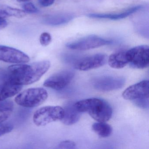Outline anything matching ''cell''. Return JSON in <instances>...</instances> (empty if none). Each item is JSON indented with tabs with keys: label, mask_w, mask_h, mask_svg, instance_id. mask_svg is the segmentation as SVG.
Instances as JSON below:
<instances>
[{
	"label": "cell",
	"mask_w": 149,
	"mask_h": 149,
	"mask_svg": "<svg viewBox=\"0 0 149 149\" xmlns=\"http://www.w3.org/2000/svg\"><path fill=\"white\" fill-rule=\"evenodd\" d=\"M50 67L48 61L12 65L8 68L5 81L21 86L32 84L39 81Z\"/></svg>",
	"instance_id": "6da1fadb"
},
{
	"label": "cell",
	"mask_w": 149,
	"mask_h": 149,
	"mask_svg": "<svg viewBox=\"0 0 149 149\" xmlns=\"http://www.w3.org/2000/svg\"><path fill=\"white\" fill-rule=\"evenodd\" d=\"M75 105L79 111L87 112L97 122H107L112 116L111 106L101 98L94 97L84 99L75 103Z\"/></svg>",
	"instance_id": "7a4b0ae2"
},
{
	"label": "cell",
	"mask_w": 149,
	"mask_h": 149,
	"mask_svg": "<svg viewBox=\"0 0 149 149\" xmlns=\"http://www.w3.org/2000/svg\"><path fill=\"white\" fill-rule=\"evenodd\" d=\"M48 96L47 92L42 88H31L18 94L15 97V102L22 107L34 108L42 104Z\"/></svg>",
	"instance_id": "3957f363"
},
{
	"label": "cell",
	"mask_w": 149,
	"mask_h": 149,
	"mask_svg": "<svg viewBox=\"0 0 149 149\" xmlns=\"http://www.w3.org/2000/svg\"><path fill=\"white\" fill-rule=\"evenodd\" d=\"M63 108L59 106H47L37 109L34 113L33 121L36 125L43 126L63 118Z\"/></svg>",
	"instance_id": "277c9868"
},
{
	"label": "cell",
	"mask_w": 149,
	"mask_h": 149,
	"mask_svg": "<svg viewBox=\"0 0 149 149\" xmlns=\"http://www.w3.org/2000/svg\"><path fill=\"white\" fill-rule=\"evenodd\" d=\"M128 64L135 69H144L149 64V48L147 45L134 47L126 51Z\"/></svg>",
	"instance_id": "5b68a950"
},
{
	"label": "cell",
	"mask_w": 149,
	"mask_h": 149,
	"mask_svg": "<svg viewBox=\"0 0 149 149\" xmlns=\"http://www.w3.org/2000/svg\"><path fill=\"white\" fill-rule=\"evenodd\" d=\"M113 43L112 40L104 39L97 36L90 35L67 43L66 47L73 50L84 51L111 45Z\"/></svg>",
	"instance_id": "8992f818"
},
{
	"label": "cell",
	"mask_w": 149,
	"mask_h": 149,
	"mask_svg": "<svg viewBox=\"0 0 149 149\" xmlns=\"http://www.w3.org/2000/svg\"><path fill=\"white\" fill-rule=\"evenodd\" d=\"M74 76V72L72 70H62L49 77L44 82L43 86L55 90H61L70 83Z\"/></svg>",
	"instance_id": "52a82bcc"
},
{
	"label": "cell",
	"mask_w": 149,
	"mask_h": 149,
	"mask_svg": "<svg viewBox=\"0 0 149 149\" xmlns=\"http://www.w3.org/2000/svg\"><path fill=\"white\" fill-rule=\"evenodd\" d=\"M125 79L121 77L102 76L94 79L93 85L97 90L102 92L119 89L123 87Z\"/></svg>",
	"instance_id": "ba28073f"
},
{
	"label": "cell",
	"mask_w": 149,
	"mask_h": 149,
	"mask_svg": "<svg viewBox=\"0 0 149 149\" xmlns=\"http://www.w3.org/2000/svg\"><path fill=\"white\" fill-rule=\"evenodd\" d=\"M108 61L106 55L97 54L82 58L75 63L74 68L81 71L97 68L105 65Z\"/></svg>",
	"instance_id": "9c48e42d"
},
{
	"label": "cell",
	"mask_w": 149,
	"mask_h": 149,
	"mask_svg": "<svg viewBox=\"0 0 149 149\" xmlns=\"http://www.w3.org/2000/svg\"><path fill=\"white\" fill-rule=\"evenodd\" d=\"M0 61L9 63H24L29 62L30 58L19 49L0 45Z\"/></svg>",
	"instance_id": "30bf717a"
},
{
	"label": "cell",
	"mask_w": 149,
	"mask_h": 149,
	"mask_svg": "<svg viewBox=\"0 0 149 149\" xmlns=\"http://www.w3.org/2000/svg\"><path fill=\"white\" fill-rule=\"evenodd\" d=\"M149 81L143 80L127 88L122 95L124 99L132 101L149 97Z\"/></svg>",
	"instance_id": "8fae6325"
},
{
	"label": "cell",
	"mask_w": 149,
	"mask_h": 149,
	"mask_svg": "<svg viewBox=\"0 0 149 149\" xmlns=\"http://www.w3.org/2000/svg\"><path fill=\"white\" fill-rule=\"evenodd\" d=\"M75 103L69 101L65 104L63 107L64 115L61 121L66 125H72L76 123L81 117L82 113L77 109Z\"/></svg>",
	"instance_id": "7c38bea8"
},
{
	"label": "cell",
	"mask_w": 149,
	"mask_h": 149,
	"mask_svg": "<svg viewBox=\"0 0 149 149\" xmlns=\"http://www.w3.org/2000/svg\"><path fill=\"white\" fill-rule=\"evenodd\" d=\"M142 8H143V6L139 5V6H137L131 8L123 13L115 14H89L87 15V16L89 18H94V19H109L117 20L125 19L128 16H130L131 15L139 11Z\"/></svg>",
	"instance_id": "4fadbf2b"
},
{
	"label": "cell",
	"mask_w": 149,
	"mask_h": 149,
	"mask_svg": "<svg viewBox=\"0 0 149 149\" xmlns=\"http://www.w3.org/2000/svg\"><path fill=\"white\" fill-rule=\"evenodd\" d=\"M22 86L13 84L7 81H4L0 84V101H4L19 93Z\"/></svg>",
	"instance_id": "5bb4252c"
},
{
	"label": "cell",
	"mask_w": 149,
	"mask_h": 149,
	"mask_svg": "<svg viewBox=\"0 0 149 149\" xmlns=\"http://www.w3.org/2000/svg\"><path fill=\"white\" fill-rule=\"evenodd\" d=\"M110 67L114 69H121L128 64L126 56V51H119L110 56L108 59Z\"/></svg>",
	"instance_id": "9a60e30c"
},
{
	"label": "cell",
	"mask_w": 149,
	"mask_h": 149,
	"mask_svg": "<svg viewBox=\"0 0 149 149\" xmlns=\"http://www.w3.org/2000/svg\"><path fill=\"white\" fill-rule=\"evenodd\" d=\"M26 15L25 11L9 6L0 4V18L5 19L8 17L22 18Z\"/></svg>",
	"instance_id": "2e32d148"
},
{
	"label": "cell",
	"mask_w": 149,
	"mask_h": 149,
	"mask_svg": "<svg viewBox=\"0 0 149 149\" xmlns=\"http://www.w3.org/2000/svg\"><path fill=\"white\" fill-rule=\"evenodd\" d=\"M74 18V16L72 14H61L49 16L47 18V22L52 26H59L68 23Z\"/></svg>",
	"instance_id": "e0dca14e"
},
{
	"label": "cell",
	"mask_w": 149,
	"mask_h": 149,
	"mask_svg": "<svg viewBox=\"0 0 149 149\" xmlns=\"http://www.w3.org/2000/svg\"><path fill=\"white\" fill-rule=\"evenodd\" d=\"M92 129L99 137L107 138L111 135L112 127L105 122H98L93 124Z\"/></svg>",
	"instance_id": "ac0fdd59"
},
{
	"label": "cell",
	"mask_w": 149,
	"mask_h": 149,
	"mask_svg": "<svg viewBox=\"0 0 149 149\" xmlns=\"http://www.w3.org/2000/svg\"><path fill=\"white\" fill-rule=\"evenodd\" d=\"M13 110L14 103L12 101H0V123L8 119Z\"/></svg>",
	"instance_id": "d6986e66"
},
{
	"label": "cell",
	"mask_w": 149,
	"mask_h": 149,
	"mask_svg": "<svg viewBox=\"0 0 149 149\" xmlns=\"http://www.w3.org/2000/svg\"><path fill=\"white\" fill-rule=\"evenodd\" d=\"M14 126L13 124L10 123L3 122L0 123V137L5 134L11 132Z\"/></svg>",
	"instance_id": "ffe728a7"
},
{
	"label": "cell",
	"mask_w": 149,
	"mask_h": 149,
	"mask_svg": "<svg viewBox=\"0 0 149 149\" xmlns=\"http://www.w3.org/2000/svg\"><path fill=\"white\" fill-rule=\"evenodd\" d=\"M51 41H52V37L51 35L50 34L47 32L42 33L40 36V42L41 44L44 47H46L49 45Z\"/></svg>",
	"instance_id": "44dd1931"
},
{
	"label": "cell",
	"mask_w": 149,
	"mask_h": 149,
	"mask_svg": "<svg viewBox=\"0 0 149 149\" xmlns=\"http://www.w3.org/2000/svg\"><path fill=\"white\" fill-rule=\"evenodd\" d=\"M76 144L74 141L70 140H66L62 141L59 143L57 146V148L58 149H75Z\"/></svg>",
	"instance_id": "7402d4cb"
},
{
	"label": "cell",
	"mask_w": 149,
	"mask_h": 149,
	"mask_svg": "<svg viewBox=\"0 0 149 149\" xmlns=\"http://www.w3.org/2000/svg\"><path fill=\"white\" fill-rule=\"evenodd\" d=\"M135 105L141 109H146L149 108V97L141 98L133 101Z\"/></svg>",
	"instance_id": "603a6c76"
},
{
	"label": "cell",
	"mask_w": 149,
	"mask_h": 149,
	"mask_svg": "<svg viewBox=\"0 0 149 149\" xmlns=\"http://www.w3.org/2000/svg\"><path fill=\"white\" fill-rule=\"evenodd\" d=\"M23 8L24 11L26 13H38V10L37 8L33 3H26L23 5Z\"/></svg>",
	"instance_id": "cb8c5ba5"
},
{
	"label": "cell",
	"mask_w": 149,
	"mask_h": 149,
	"mask_svg": "<svg viewBox=\"0 0 149 149\" xmlns=\"http://www.w3.org/2000/svg\"><path fill=\"white\" fill-rule=\"evenodd\" d=\"M55 0H39V2L42 6L47 7L54 4Z\"/></svg>",
	"instance_id": "d4e9b609"
},
{
	"label": "cell",
	"mask_w": 149,
	"mask_h": 149,
	"mask_svg": "<svg viewBox=\"0 0 149 149\" xmlns=\"http://www.w3.org/2000/svg\"><path fill=\"white\" fill-rule=\"evenodd\" d=\"M7 25V22L5 19L0 18V30L5 28Z\"/></svg>",
	"instance_id": "484cf974"
},
{
	"label": "cell",
	"mask_w": 149,
	"mask_h": 149,
	"mask_svg": "<svg viewBox=\"0 0 149 149\" xmlns=\"http://www.w3.org/2000/svg\"><path fill=\"white\" fill-rule=\"evenodd\" d=\"M16 1L19 2H26V1H29L30 0H16Z\"/></svg>",
	"instance_id": "4316f807"
}]
</instances>
